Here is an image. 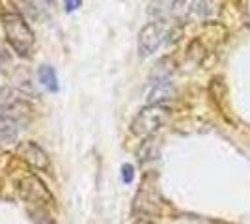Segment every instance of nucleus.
<instances>
[{"label":"nucleus","mask_w":250,"mask_h":224,"mask_svg":"<svg viewBox=\"0 0 250 224\" xmlns=\"http://www.w3.org/2000/svg\"><path fill=\"white\" fill-rule=\"evenodd\" d=\"M2 28L6 34V40L10 43V47L19 54V56H30L34 51V32L28 26V22L24 21V17L19 13H4L2 15Z\"/></svg>","instance_id":"obj_1"},{"label":"nucleus","mask_w":250,"mask_h":224,"mask_svg":"<svg viewBox=\"0 0 250 224\" xmlns=\"http://www.w3.org/2000/svg\"><path fill=\"white\" fill-rule=\"evenodd\" d=\"M170 118V108L165 105H147L131 122V133L138 139H149Z\"/></svg>","instance_id":"obj_2"},{"label":"nucleus","mask_w":250,"mask_h":224,"mask_svg":"<svg viewBox=\"0 0 250 224\" xmlns=\"http://www.w3.org/2000/svg\"><path fill=\"white\" fill-rule=\"evenodd\" d=\"M30 112L32 105L22 92L10 88V86L0 90V116L10 118V120H15L22 125H26Z\"/></svg>","instance_id":"obj_3"},{"label":"nucleus","mask_w":250,"mask_h":224,"mask_svg":"<svg viewBox=\"0 0 250 224\" xmlns=\"http://www.w3.org/2000/svg\"><path fill=\"white\" fill-rule=\"evenodd\" d=\"M19 194H21L22 200L28 204V207H45L47 209L54 202L47 185L34 174L24 176L19 182Z\"/></svg>","instance_id":"obj_4"},{"label":"nucleus","mask_w":250,"mask_h":224,"mask_svg":"<svg viewBox=\"0 0 250 224\" xmlns=\"http://www.w3.org/2000/svg\"><path fill=\"white\" fill-rule=\"evenodd\" d=\"M17 153L32 170L38 172H49L51 170V161L47 157V153L43 151L36 142H30V140H24L17 146Z\"/></svg>","instance_id":"obj_5"},{"label":"nucleus","mask_w":250,"mask_h":224,"mask_svg":"<svg viewBox=\"0 0 250 224\" xmlns=\"http://www.w3.org/2000/svg\"><path fill=\"white\" fill-rule=\"evenodd\" d=\"M163 38H165L163 26L155 21L147 22L138 34V53H140V56H149V54L155 53L163 43Z\"/></svg>","instance_id":"obj_6"},{"label":"nucleus","mask_w":250,"mask_h":224,"mask_svg":"<svg viewBox=\"0 0 250 224\" xmlns=\"http://www.w3.org/2000/svg\"><path fill=\"white\" fill-rule=\"evenodd\" d=\"M133 209H135V213L142 215V219H144L146 215H151L159 211V196H157L155 187L147 185V180L142 182V187L136 192Z\"/></svg>","instance_id":"obj_7"},{"label":"nucleus","mask_w":250,"mask_h":224,"mask_svg":"<svg viewBox=\"0 0 250 224\" xmlns=\"http://www.w3.org/2000/svg\"><path fill=\"white\" fill-rule=\"evenodd\" d=\"M176 94V88L172 84V81H161V82H155L153 88L149 90L147 94V101L149 105H163L165 99H170V97Z\"/></svg>","instance_id":"obj_8"},{"label":"nucleus","mask_w":250,"mask_h":224,"mask_svg":"<svg viewBox=\"0 0 250 224\" xmlns=\"http://www.w3.org/2000/svg\"><path fill=\"white\" fill-rule=\"evenodd\" d=\"M19 129H22V123L0 116V142H15Z\"/></svg>","instance_id":"obj_9"},{"label":"nucleus","mask_w":250,"mask_h":224,"mask_svg":"<svg viewBox=\"0 0 250 224\" xmlns=\"http://www.w3.org/2000/svg\"><path fill=\"white\" fill-rule=\"evenodd\" d=\"M38 79L47 90L51 92H56L58 90V77H56V71L52 69L51 65H42L38 69Z\"/></svg>","instance_id":"obj_10"},{"label":"nucleus","mask_w":250,"mask_h":224,"mask_svg":"<svg viewBox=\"0 0 250 224\" xmlns=\"http://www.w3.org/2000/svg\"><path fill=\"white\" fill-rule=\"evenodd\" d=\"M172 71H174L172 60H170V58H163V60L155 65V71H153V75H151L153 84H155V82H161V81H168Z\"/></svg>","instance_id":"obj_11"},{"label":"nucleus","mask_w":250,"mask_h":224,"mask_svg":"<svg viewBox=\"0 0 250 224\" xmlns=\"http://www.w3.org/2000/svg\"><path fill=\"white\" fill-rule=\"evenodd\" d=\"M194 8V0H172L170 4V13L176 19H185Z\"/></svg>","instance_id":"obj_12"},{"label":"nucleus","mask_w":250,"mask_h":224,"mask_svg":"<svg viewBox=\"0 0 250 224\" xmlns=\"http://www.w3.org/2000/svg\"><path fill=\"white\" fill-rule=\"evenodd\" d=\"M28 213H30V219L34 224H56L52 215L47 213L45 207H28Z\"/></svg>","instance_id":"obj_13"},{"label":"nucleus","mask_w":250,"mask_h":224,"mask_svg":"<svg viewBox=\"0 0 250 224\" xmlns=\"http://www.w3.org/2000/svg\"><path fill=\"white\" fill-rule=\"evenodd\" d=\"M122 178H124L125 183H131L133 178H135V168H133L131 164H124V166H122Z\"/></svg>","instance_id":"obj_14"},{"label":"nucleus","mask_w":250,"mask_h":224,"mask_svg":"<svg viewBox=\"0 0 250 224\" xmlns=\"http://www.w3.org/2000/svg\"><path fill=\"white\" fill-rule=\"evenodd\" d=\"M81 4H83V0H63V8H65V11L79 10Z\"/></svg>","instance_id":"obj_15"},{"label":"nucleus","mask_w":250,"mask_h":224,"mask_svg":"<svg viewBox=\"0 0 250 224\" xmlns=\"http://www.w3.org/2000/svg\"><path fill=\"white\" fill-rule=\"evenodd\" d=\"M133 224H151V223H149L147 219H136V221Z\"/></svg>","instance_id":"obj_16"},{"label":"nucleus","mask_w":250,"mask_h":224,"mask_svg":"<svg viewBox=\"0 0 250 224\" xmlns=\"http://www.w3.org/2000/svg\"><path fill=\"white\" fill-rule=\"evenodd\" d=\"M45 2H47V4H52V2H54V0H45Z\"/></svg>","instance_id":"obj_17"}]
</instances>
